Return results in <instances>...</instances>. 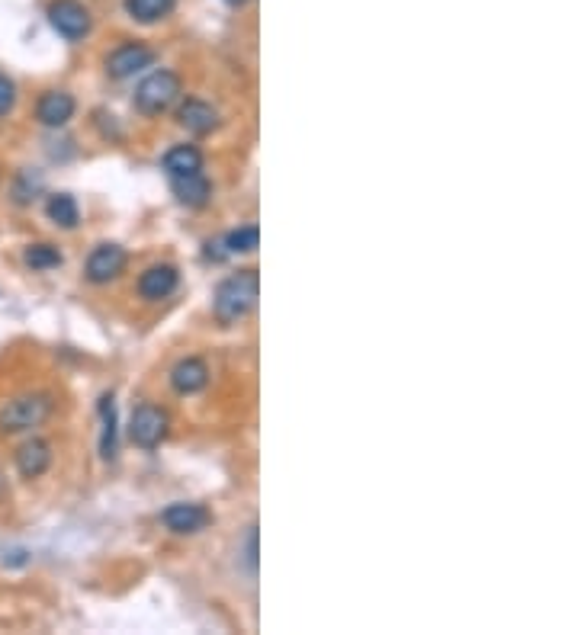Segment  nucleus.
Masks as SVG:
<instances>
[{
  "label": "nucleus",
  "instance_id": "nucleus-11",
  "mask_svg": "<svg viewBox=\"0 0 578 635\" xmlns=\"http://www.w3.org/2000/svg\"><path fill=\"white\" fill-rule=\"evenodd\" d=\"M171 385L177 395H196L209 385V366L200 356H187L171 369Z\"/></svg>",
  "mask_w": 578,
  "mask_h": 635
},
{
  "label": "nucleus",
  "instance_id": "nucleus-6",
  "mask_svg": "<svg viewBox=\"0 0 578 635\" xmlns=\"http://www.w3.org/2000/svg\"><path fill=\"white\" fill-rule=\"evenodd\" d=\"M49 23L52 29L62 39L68 42H78L90 33V26H94V20H90V10L81 4V0H52L49 4Z\"/></svg>",
  "mask_w": 578,
  "mask_h": 635
},
{
  "label": "nucleus",
  "instance_id": "nucleus-9",
  "mask_svg": "<svg viewBox=\"0 0 578 635\" xmlns=\"http://www.w3.org/2000/svg\"><path fill=\"white\" fill-rule=\"evenodd\" d=\"M180 286V273L174 263H155L139 276V296L145 302H164L171 299Z\"/></svg>",
  "mask_w": 578,
  "mask_h": 635
},
{
  "label": "nucleus",
  "instance_id": "nucleus-20",
  "mask_svg": "<svg viewBox=\"0 0 578 635\" xmlns=\"http://www.w3.org/2000/svg\"><path fill=\"white\" fill-rule=\"evenodd\" d=\"M257 244H261V231H257V225L235 228V231H228V235L222 238L225 254H251Z\"/></svg>",
  "mask_w": 578,
  "mask_h": 635
},
{
  "label": "nucleus",
  "instance_id": "nucleus-14",
  "mask_svg": "<svg viewBox=\"0 0 578 635\" xmlns=\"http://www.w3.org/2000/svg\"><path fill=\"white\" fill-rule=\"evenodd\" d=\"M171 190H174V196H177L180 206H187V209H203V206L209 203V196H212V183L203 177V170H200V174L171 177Z\"/></svg>",
  "mask_w": 578,
  "mask_h": 635
},
{
  "label": "nucleus",
  "instance_id": "nucleus-7",
  "mask_svg": "<svg viewBox=\"0 0 578 635\" xmlns=\"http://www.w3.org/2000/svg\"><path fill=\"white\" fill-rule=\"evenodd\" d=\"M151 65H155V52L142 42H123L119 49L106 55V74H110L113 81H126V77H135Z\"/></svg>",
  "mask_w": 578,
  "mask_h": 635
},
{
  "label": "nucleus",
  "instance_id": "nucleus-3",
  "mask_svg": "<svg viewBox=\"0 0 578 635\" xmlns=\"http://www.w3.org/2000/svg\"><path fill=\"white\" fill-rule=\"evenodd\" d=\"M177 97H180V77L174 71L161 68L155 74H148L145 81L135 87V110H139L142 116H158Z\"/></svg>",
  "mask_w": 578,
  "mask_h": 635
},
{
  "label": "nucleus",
  "instance_id": "nucleus-4",
  "mask_svg": "<svg viewBox=\"0 0 578 635\" xmlns=\"http://www.w3.org/2000/svg\"><path fill=\"white\" fill-rule=\"evenodd\" d=\"M167 427H171V417L158 405H139L132 411L129 421V440L139 449H155L167 437Z\"/></svg>",
  "mask_w": 578,
  "mask_h": 635
},
{
  "label": "nucleus",
  "instance_id": "nucleus-21",
  "mask_svg": "<svg viewBox=\"0 0 578 635\" xmlns=\"http://www.w3.org/2000/svg\"><path fill=\"white\" fill-rule=\"evenodd\" d=\"M13 106H17V84L7 74H0V119L13 113Z\"/></svg>",
  "mask_w": 578,
  "mask_h": 635
},
{
  "label": "nucleus",
  "instance_id": "nucleus-13",
  "mask_svg": "<svg viewBox=\"0 0 578 635\" xmlns=\"http://www.w3.org/2000/svg\"><path fill=\"white\" fill-rule=\"evenodd\" d=\"M177 122H180V126H184L187 132H193V135H209V132L219 129V113L212 110V106H209L206 100L190 97V100L177 110Z\"/></svg>",
  "mask_w": 578,
  "mask_h": 635
},
{
  "label": "nucleus",
  "instance_id": "nucleus-8",
  "mask_svg": "<svg viewBox=\"0 0 578 635\" xmlns=\"http://www.w3.org/2000/svg\"><path fill=\"white\" fill-rule=\"evenodd\" d=\"M209 510L203 504H187V501H177L171 507H164V514H161V523L167 526L171 533L177 536H193V533H200L209 526Z\"/></svg>",
  "mask_w": 578,
  "mask_h": 635
},
{
  "label": "nucleus",
  "instance_id": "nucleus-1",
  "mask_svg": "<svg viewBox=\"0 0 578 635\" xmlns=\"http://www.w3.org/2000/svg\"><path fill=\"white\" fill-rule=\"evenodd\" d=\"M257 296H261V276H257V270H238L219 283L216 299H212V312H216L222 324H235L257 305Z\"/></svg>",
  "mask_w": 578,
  "mask_h": 635
},
{
  "label": "nucleus",
  "instance_id": "nucleus-19",
  "mask_svg": "<svg viewBox=\"0 0 578 635\" xmlns=\"http://www.w3.org/2000/svg\"><path fill=\"white\" fill-rule=\"evenodd\" d=\"M177 0H126V13L139 23H158L174 10Z\"/></svg>",
  "mask_w": 578,
  "mask_h": 635
},
{
  "label": "nucleus",
  "instance_id": "nucleus-16",
  "mask_svg": "<svg viewBox=\"0 0 578 635\" xmlns=\"http://www.w3.org/2000/svg\"><path fill=\"white\" fill-rule=\"evenodd\" d=\"M97 411H100V424H103V430H100V456L106 462H113L116 459V401H113V395H100Z\"/></svg>",
  "mask_w": 578,
  "mask_h": 635
},
{
  "label": "nucleus",
  "instance_id": "nucleus-2",
  "mask_svg": "<svg viewBox=\"0 0 578 635\" xmlns=\"http://www.w3.org/2000/svg\"><path fill=\"white\" fill-rule=\"evenodd\" d=\"M52 414V395L45 392H29L10 398L4 408H0V433H23L42 427Z\"/></svg>",
  "mask_w": 578,
  "mask_h": 635
},
{
  "label": "nucleus",
  "instance_id": "nucleus-18",
  "mask_svg": "<svg viewBox=\"0 0 578 635\" xmlns=\"http://www.w3.org/2000/svg\"><path fill=\"white\" fill-rule=\"evenodd\" d=\"M62 251H58L55 244H29L26 251H23V263L29 270H36V273H45V270H55V267H62Z\"/></svg>",
  "mask_w": 578,
  "mask_h": 635
},
{
  "label": "nucleus",
  "instance_id": "nucleus-12",
  "mask_svg": "<svg viewBox=\"0 0 578 635\" xmlns=\"http://www.w3.org/2000/svg\"><path fill=\"white\" fill-rule=\"evenodd\" d=\"M49 466H52V446H49V440L33 437V440H26L17 449V469H20L23 478H29V482L49 472Z\"/></svg>",
  "mask_w": 578,
  "mask_h": 635
},
{
  "label": "nucleus",
  "instance_id": "nucleus-10",
  "mask_svg": "<svg viewBox=\"0 0 578 635\" xmlns=\"http://www.w3.org/2000/svg\"><path fill=\"white\" fill-rule=\"evenodd\" d=\"M74 110H78V103L68 90H45L36 103V119L49 129H62L74 119Z\"/></svg>",
  "mask_w": 578,
  "mask_h": 635
},
{
  "label": "nucleus",
  "instance_id": "nucleus-22",
  "mask_svg": "<svg viewBox=\"0 0 578 635\" xmlns=\"http://www.w3.org/2000/svg\"><path fill=\"white\" fill-rule=\"evenodd\" d=\"M225 4H232V7H245L248 0H225Z\"/></svg>",
  "mask_w": 578,
  "mask_h": 635
},
{
  "label": "nucleus",
  "instance_id": "nucleus-17",
  "mask_svg": "<svg viewBox=\"0 0 578 635\" xmlns=\"http://www.w3.org/2000/svg\"><path fill=\"white\" fill-rule=\"evenodd\" d=\"M45 215H49V222H55L58 228H78L81 222V209L78 203H74V196L71 193H55L49 196V203H45Z\"/></svg>",
  "mask_w": 578,
  "mask_h": 635
},
{
  "label": "nucleus",
  "instance_id": "nucleus-15",
  "mask_svg": "<svg viewBox=\"0 0 578 635\" xmlns=\"http://www.w3.org/2000/svg\"><path fill=\"white\" fill-rule=\"evenodd\" d=\"M161 167L167 177H184V174H200L203 170V151L196 145H174L161 158Z\"/></svg>",
  "mask_w": 578,
  "mask_h": 635
},
{
  "label": "nucleus",
  "instance_id": "nucleus-5",
  "mask_svg": "<svg viewBox=\"0 0 578 635\" xmlns=\"http://www.w3.org/2000/svg\"><path fill=\"white\" fill-rule=\"evenodd\" d=\"M126 263H129L126 247H119L113 241H103V244L94 247V251H90V257L84 263V276H87V283L106 286V283H113L116 276L126 270Z\"/></svg>",
  "mask_w": 578,
  "mask_h": 635
}]
</instances>
